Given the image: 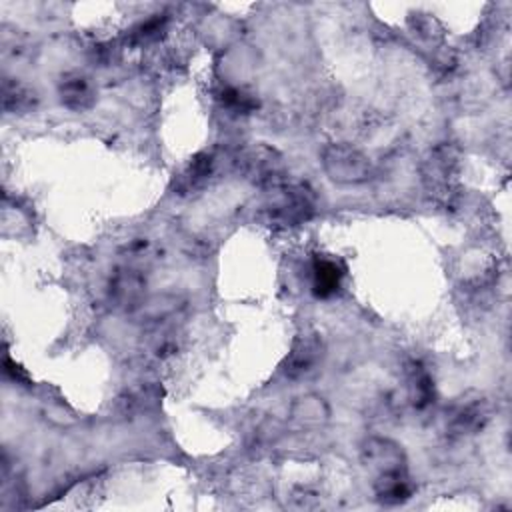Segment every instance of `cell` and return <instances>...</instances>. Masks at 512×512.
<instances>
[{"label":"cell","instance_id":"obj_1","mask_svg":"<svg viewBox=\"0 0 512 512\" xmlns=\"http://www.w3.org/2000/svg\"><path fill=\"white\" fill-rule=\"evenodd\" d=\"M316 196L313 188L303 183H280L268 190V200L263 206V218L268 226L290 228L308 223L315 216Z\"/></svg>","mask_w":512,"mask_h":512},{"label":"cell","instance_id":"obj_2","mask_svg":"<svg viewBox=\"0 0 512 512\" xmlns=\"http://www.w3.org/2000/svg\"><path fill=\"white\" fill-rule=\"evenodd\" d=\"M236 168L238 173L246 178L248 183L263 188H275L280 183H285V160L278 150L268 145H248L238 150L236 155Z\"/></svg>","mask_w":512,"mask_h":512},{"label":"cell","instance_id":"obj_3","mask_svg":"<svg viewBox=\"0 0 512 512\" xmlns=\"http://www.w3.org/2000/svg\"><path fill=\"white\" fill-rule=\"evenodd\" d=\"M320 160L326 176L336 185H363L375 176V166L363 150L345 143L328 145Z\"/></svg>","mask_w":512,"mask_h":512},{"label":"cell","instance_id":"obj_4","mask_svg":"<svg viewBox=\"0 0 512 512\" xmlns=\"http://www.w3.org/2000/svg\"><path fill=\"white\" fill-rule=\"evenodd\" d=\"M360 460L375 478L407 473V455L395 440L383 437H370L360 445Z\"/></svg>","mask_w":512,"mask_h":512},{"label":"cell","instance_id":"obj_5","mask_svg":"<svg viewBox=\"0 0 512 512\" xmlns=\"http://www.w3.org/2000/svg\"><path fill=\"white\" fill-rule=\"evenodd\" d=\"M325 355V340L315 330H308V333H303L295 338L290 353L283 363V373L290 380L305 378L323 365Z\"/></svg>","mask_w":512,"mask_h":512},{"label":"cell","instance_id":"obj_6","mask_svg":"<svg viewBox=\"0 0 512 512\" xmlns=\"http://www.w3.org/2000/svg\"><path fill=\"white\" fill-rule=\"evenodd\" d=\"M110 303L125 313H136L146 300V278L135 268H120L110 278Z\"/></svg>","mask_w":512,"mask_h":512},{"label":"cell","instance_id":"obj_7","mask_svg":"<svg viewBox=\"0 0 512 512\" xmlns=\"http://www.w3.org/2000/svg\"><path fill=\"white\" fill-rule=\"evenodd\" d=\"M293 423L305 428H318L325 427L330 420V407L325 397L316 393L300 395L293 400V405L288 408Z\"/></svg>","mask_w":512,"mask_h":512},{"label":"cell","instance_id":"obj_8","mask_svg":"<svg viewBox=\"0 0 512 512\" xmlns=\"http://www.w3.org/2000/svg\"><path fill=\"white\" fill-rule=\"evenodd\" d=\"M60 103L75 113H85L96 103V93L90 80L83 75H66L58 85Z\"/></svg>","mask_w":512,"mask_h":512},{"label":"cell","instance_id":"obj_9","mask_svg":"<svg viewBox=\"0 0 512 512\" xmlns=\"http://www.w3.org/2000/svg\"><path fill=\"white\" fill-rule=\"evenodd\" d=\"M38 105V95L33 86L18 78H6L3 85V106L6 113L26 115Z\"/></svg>","mask_w":512,"mask_h":512},{"label":"cell","instance_id":"obj_10","mask_svg":"<svg viewBox=\"0 0 512 512\" xmlns=\"http://www.w3.org/2000/svg\"><path fill=\"white\" fill-rule=\"evenodd\" d=\"M375 495L387 507L407 503L413 497V485L408 480V473L375 478Z\"/></svg>","mask_w":512,"mask_h":512},{"label":"cell","instance_id":"obj_11","mask_svg":"<svg viewBox=\"0 0 512 512\" xmlns=\"http://www.w3.org/2000/svg\"><path fill=\"white\" fill-rule=\"evenodd\" d=\"M343 268L330 258H316L313 266V290L320 298L333 296L343 283Z\"/></svg>","mask_w":512,"mask_h":512},{"label":"cell","instance_id":"obj_12","mask_svg":"<svg viewBox=\"0 0 512 512\" xmlns=\"http://www.w3.org/2000/svg\"><path fill=\"white\" fill-rule=\"evenodd\" d=\"M213 155L210 153H200L196 155L190 165L183 170V175L176 180V188L180 195H186L190 190H195L198 186H203L206 183V178L213 173Z\"/></svg>","mask_w":512,"mask_h":512},{"label":"cell","instance_id":"obj_13","mask_svg":"<svg viewBox=\"0 0 512 512\" xmlns=\"http://www.w3.org/2000/svg\"><path fill=\"white\" fill-rule=\"evenodd\" d=\"M487 410L483 403H473L458 410V415L453 420V428L457 435H475L478 428H483L487 423Z\"/></svg>","mask_w":512,"mask_h":512},{"label":"cell","instance_id":"obj_14","mask_svg":"<svg viewBox=\"0 0 512 512\" xmlns=\"http://www.w3.org/2000/svg\"><path fill=\"white\" fill-rule=\"evenodd\" d=\"M178 308L176 298H153V300H145V305L140 306L135 315H138L146 323H158V320H165L166 316H170Z\"/></svg>","mask_w":512,"mask_h":512},{"label":"cell","instance_id":"obj_15","mask_svg":"<svg viewBox=\"0 0 512 512\" xmlns=\"http://www.w3.org/2000/svg\"><path fill=\"white\" fill-rule=\"evenodd\" d=\"M413 395H415V403L417 407H427L430 405V400L435 397V390H433V383H430L428 375L420 373L413 378Z\"/></svg>","mask_w":512,"mask_h":512},{"label":"cell","instance_id":"obj_16","mask_svg":"<svg viewBox=\"0 0 512 512\" xmlns=\"http://www.w3.org/2000/svg\"><path fill=\"white\" fill-rule=\"evenodd\" d=\"M223 105L233 108V110H243V113H248L250 108H255V100L250 98L243 90H236V88H228L223 93Z\"/></svg>","mask_w":512,"mask_h":512},{"label":"cell","instance_id":"obj_17","mask_svg":"<svg viewBox=\"0 0 512 512\" xmlns=\"http://www.w3.org/2000/svg\"><path fill=\"white\" fill-rule=\"evenodd\" d=\"M163 26H165V20L163 18H153L148 20V23L140 25L138 30L135 33L138 43H150V40H155L163 33Z\"/></svg>","mask_w":512,"mask_h":512}]
</instances>
